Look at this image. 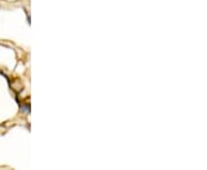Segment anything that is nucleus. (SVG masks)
<instances>
[]
</instances>
